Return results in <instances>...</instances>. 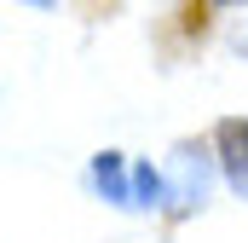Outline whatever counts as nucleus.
<instances>
[{"mask_svg": "<svg viewBox=\"0 0 248 243\" xmlns=\"http://www.w3.org/2000/svg\"><path fill=\"white\" fill-rule=\"evenodd\" d=\"M208 197V162H202V151H190V145H179L173 151V185H168V208H196Z\"/></svg>", "mask_w": 248, "mask_h": 243, "instance_id": "f257e3e1", "label": "nucleus"}, {"mask_svg": "<svg viewBox=\"0 0 248 243\" xmlns=\"http://www.w3.org/2000/svg\"><path fill=\"white\" fill-rule=\"evenodd\" d=\"M214 145H219V162H225V180L237 185L248 197V122L225 116L219 127H214Z\"/></svg>", "mask_w": 248, "mask_h": 243, "instance_id": "f03ea898", "label": "nucleus"}, {"mask_svg": "<svg viewBox=\"0 0 248 243\" xmlns=\"http://www.w3.org/2000/svg\"><path fill=\"white\" fill-rule=\"evenodd\" d=\"M93 185H98L110 203H133V174L122 168V156H116V151L93 156Z\"/></svg>", "mask_w": 248, "mask_h": 243, "instance_id": "7ed1b4c3", "label": "nucleus"}, {"mask_svg": "<svg viewBox=\"0 0 248 243\" xmlns=\"http://www.w3.org/2000/svg\"><path fill=\"white\" fill-rule=\"evenodd\" d=\"M133 203H139V208H162V203H168V180H162L150 162L133 168Z\"/></svg>", "mask_w": 248, "mask_h": 243, "instance_id": "20e7f679", "label": "nucleus"}]
</instances>
